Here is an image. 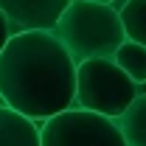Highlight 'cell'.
I'll use <instances>...</instances> for the list:
<instances>
[{
  "label": "cell",
  "instance_id": "1",
  "mask_svg": "<svg viewBox=\"0 0 146 146\" xmlns=\"http://www.w3.org/2000/svg\"><path fill=\"white\" fill-rule=\"evenodd\" d=\"M76 65L54 34H17L0 54V104L42 124L73 107Z\"/></svg>",
  "mask_w": 146,
  "mask_h": 146
},
{
  "label": "cell",
  "instance_id": "2",
  "mask_svg": "<svg viewBox=\"0 0 146 146\" xmlns=\"http://www.w3.org/2000/svg\"><path fill=\"white\" fill-rule=\"evenodd\" d=\"M118 6L121 3L68 0V9L56 23L54 36L68 51L73 65L90 59H112V54L127 42L118 20Z\"/></svg>",
  "mask_w": 146,
  "mask_h": 146
},
{
  "label": "cell",
  "instance_id": "3",
  "mask_svg": "<svg viewBox=\"0 0 146 146\" xmlns=\"http://www.w3.org/2000/svg\"><path fill=\"white\" fill-rule=\"evenodd\" d=\"M135 98L138 84H132L112 59H90L76 65V93H73L76 110L118 121Z\"/></svg>",
  "mask_w": 146,
  "mask_h": 146
},
{
  "label": "cell",
  "instance_id": "4",
  "mask_svg": "<svg viewBox=\"0 0 146 146\" xmlns=\"http://www.w3.org/2000/svg\"><path fill=\"white\" fill-rule=\"evenodd\" d=\"M39 146H127L115 121L84 110H65L39 124Z\"/></svg>",
  "mask_w": 146,
  "mask_h": 146
},
{
  "label": "cell",
  "instance_id": "5",
  "mask_svg": "<svg viewBox=\"0 0 146 146\" xmlns=\"http://www.w3.org/2000/svg\"><path fill=\"white\" fill-rule=\"evenodd\" d=\"M68 0H0V11L9 23L11 36L17 34H54Z\"/></svg>",
  "mask_w": 146,
  "mask_h": 146
},
{
  "label": "cell",
  "instance_id": "6",
  "mask_svg": "<svg viewBox=\"0 0 146 146\" xmlns=\"http://www.w3.org/2000/svg\"><path fill=\"white\" fill-rule=\"evenodd\" d=\"M0 146H39V124L0 104Z\"/></svg>",
  "mask_w": 146,
  "mask_h": 146
},
{
  "label": "cell",
  "instance_id": "7",
  "mask_svg": "<svg viewBox=\"0 0 146 146\" xmlns=\"http://www.w3.org/2000/svg\"><path fill=\"white\" fill-rule=\"evenodd\" d=\"M115 124L127 146H146V93H138V98L127 107V112Z\"/></svg>",
  "mask_w": 146,
  "mask_h": 146
},
{
  "label": "cell",
  "instance_id": "8",
  "mask_svg": "<svg viewBox=\"0 0 146 146\" xmlns=\"http://www.w3.org/2000/svg\"><path fill=\"white\" fill-rule=\"evenodd\" d=\"M118 20L127 42L146 48V0H129L118 6Z\"/></svg>",
  "mask_w": 146,
  "mask_h": 146
},
{
  "label": "cell",
  "instance_id": "9",
  "mask_svg": "<svg viewBox=\"0 0 146 146\" xmlns=\"http://www.w3.org/2000/svg\"><path fill=\"white\" fill-rule=\"evenodd\" d=\"M112 62L127 73V79L132 84H146V48L135 45V42H124L115 54H112Z\"/></svg>",
  "mask_w": 146,
  "mask_h": 146
},
{
  "label": "cell",
  "instance_id": "10",
  "mask_svg": "<svg viewBox=\"0 0 146 146\" xmlns=\"http://www.w3.org/2000/svg\"><path fill=\"white\" fill-rule=\"evenodd\" d=\"M9 39H11V31H9V23H6L3 11H0V54H3V48H6Z\"/></svg>",
  "mask_w": 146,
  "mask_h": 146
}]
</instances>
